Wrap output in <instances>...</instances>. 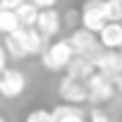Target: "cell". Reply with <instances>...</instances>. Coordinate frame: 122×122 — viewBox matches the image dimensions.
Wrapping results in <instances>:
<instances>
[{
    "mask_svg": "<svg viewBox=\"0 0 122 122\" xmlns=\"http://www.w3.org/2000/svg\"><path fill=\"white\" fill-rule=\"evenodd\" d=\"M74 57V50L70 46V41H55L50 43L43 53H41V62L48 72H60V70H65L70 65V60Z\"/></svg>",
    "mask_w": 122,
    "mask_h": 122,
    "instance_id": "1",
    "label": "cell"
},
{
    "mask_svg": "<svg viewBox=\"0 0 122 122\" xmlns=\"http://www.w3.org/2000/svg\"><path fill=\"white\" fill-rule=\"evenodd\" d=\"M84 84H86V93H89V101H91V103H105V101H110L112 93H115L112 79L105 77V74H101V72H93Z\"/></svg>",
    "mask_w": 122,
    "mask_h": 122,
    "instance_id": "2",
    "label": "cell"
},
{
    "mask_svg": "<svg viewBox=\"0 0 122 122\" xmlns=\"http://www.w3.org/2000/svg\"><path fill=\"white\" fill-rule=\"evenodd\" d=\"M81 24H84V29L91 31V34H98V31L108 24L103 0H86V3H84V7H81Z\"/></svg>",
    "mask_w": 122,
    "mask_h": 122,
    "instance_id": "3",
    "label": "cell"
},
{
    "mask_svg": "<svg viewBox=\"0 0 122 122\" xmlns=\"http://www.w3.org/2000/svg\"><path fill=\"white\" fill-rule=\"evenodd\" d=\"M67 41H70L74 55H84V57H91V60H93V57L101 53V43H98L96 34H91V31H86V29L72 31V36H70Z\"/></svg>",
    "mask_w": 122,
    "mask_h": 122,
    "instance_id": "4",
    "label": "cell"
},
{
    "mask_svg": "<svg viewBox=\"0 0 122 122\" xmlns=\"http://www.w3.org/2000/svg\"><path fill=\"white\" fill-rule=\"evenodd\" d=\"M57 93L67 105H79L84 101H89V93H86V84L79 81V79H72V77H62L57 84Z\"/></svg>",
    "mask_w": 122,
    "mask_h": 122,
    "instance_id": "5",
    "label": "cell"
},
{
    "mask_svg": "<svg viewBox=\"0 0 122 122\" xmlns=\"http://www.w3.org/2000/svg\"><path fill=\"white\" fill-rule=\"evenodd\" d=\"M26 89V77L19 72V70H3L0 74V96L3 98H17L22 96Z\"/></svg>",
    "mask_w": 122,
    "mask_h": 122,
    "instance_id": "6",
    "label": "cell"
},
{
    "mask_svg": "<svg viewBox=\"0 0 122 122\" xmlns=\"http://www.w3.org/2000/svg\"><path fill=\"white\" fill-rule=\"evenodd\" d=\"M93 65H96V72L115 79L117 74H122V53L117 50H105V53H98L93 57Z\"/></svg>",
    "mask_w": 122,
    "mask_h": 122,
    "instance_id": "7",
    "label": "cell"
},
{
    "mask_svg": "<svg viewBox=\"0 0 122 122\" xmlns=\"http://www.w3.org/2000/svg\"><path fill=\"white\" fill-rule=\"evenodd\" d=\"M60 26H62V19H60V12H57L55 7H48V10H41V12H38L36 31H38L43 38H53V36H57Z\"/></svg>",
    "mask_w": 122,
    "mask_h": 122,
    "instance_id": "8",
    "label": "cell"
},
{
    "mask_svg": "<svg viewBox=\"0 0 122 122\" xmlns=\"http://www.w3.org/2000/svg\"><path fill=\"white\" fill-rule=\"evenodd\" d=\"M65 70H67V77H72V79H79V81H86V79H89V77L96 72V65H93V60H91V57L74 55Z\"/></svg>",
    "mask_w": 122,
    "mask_h": 122,
    "instance_id": "9",
    "label": "cell"
},
{
    "mask_svg": "<svg viewBox=\"0 0 122 122\" xmlns=\"http://www.w3.org/2000/svg\"><path fill=\"white\" fill-rule=\"evenodd\" d=\"M98 43L105 50H117L122 48V24L120 22H108L98 31Z\"/></svg>",
    "mask_w": 122,
    "mask_h": 122,
    "instance_id": "10",
    "label": "cell"
},
{
    "mask_svg": "<svg viewBox=\"0 0 122 122\" xmlns=\"http://www.w3.org/2000/svg\"><path fill=\"white\" fill-rule=\"evenodd\" d=\"M22 36H24V48H26V55H41L46 48H43V36L36 31V26H22Z\"/></svg>",
    "mask_w": 122,
    "mask_h": 122,
    "instance_id": "11",
    "label": "cell"
},
{
    "mask_svg": "<svg viewBox=\"0 0 122 122\" xmlns=\"http://www.w3.org/2000/svg\"><path fill=\"white\" fill-rule=\"evenodd\" d=\"M5 50H7V55H10V57H15V60L26 57V48H24L22 26H19L17 31H12V34H7V36H5Z\"/></svg>",
    "mask_w": 122,
    "mask_h": 122,
    "instance_id": "12",
    "label": "cell"
},
{
    "mask_svg": "<svg viewBox=\"0 0 122 122\" xmlns=\"http://www.w3.org/2000/svg\"><path fill=\"white\" fill-rule=\"evenodd\" d=\"M53 117H55V122H86L84 112L77 105H57V108H53Z\"/></svg>",
    "mask_w": 122,
    "mask_h": 122,
    "instance_id": "13",
    "label": "cell"
},
{
    "mask_svg": "<svg viewBox=\"0 0 122 122\" xmlns=\"http://www.w3.org/2000/svg\"><path fill=\"white\" fill-rule=\"evenodd\" d=\"M15 12H17V19H19V24L29 29V26H36V19H38V12H41V10H38L34 3H29V0H26V3H22V5H19Z\"/></svg>",
    "mask_w": 122,
    "mask_h": 122,
    "instance_id": "14",
    "label": "cell"
},
{
    "mask_svg": "<svg viewBox=\"0 0 122 122\" xmlns=\"http://www.w3.org/2000/svg\"><path fill=\"white\" fill-rule=\"evenodd\" d=\"M22 24H19V19H17V12L15 10H5L3 5H0V34H12V31H17Z\"/></svg>",
    "mask_w": 122,
    "mask_h": 122,
    "instance_id": "15",
    "label": "cell"
},
{
    "mask_svg": "<svg viewBox=\"0 0 122 122\" xmlns=\"http://www.w3.org/2000/svg\"><path fill=\"white\" fill-rule=\"evenodd\" d=\"M108 22H122V0H103Z\"/></svg>",
    "mask_w": 122,
    "mask_h": 122,
    "instance_id": "16",
    "label": "cell"
},
{
    "mask_svg": "<svg viewBox=\"0 0 122 122\" xmlns=\"http://www.w3.org/2000/svg\"><path fill=\"white\" fill-rule=\"evenodd\" d=\"M24 122H55V117H53V112H50V110L38 108V110H31V112L26 115V120H24Z\"/></svg>",
    "mask_w": 122,
    "mask_h": 122,
    "instance_id": "17",
    "label": "cell"
},
{
    "mask_svg": "<svg viewBox=\"0 0 122 122\" xmlns=\"http://www.w3.org/2000/svg\"><path fill=\"white\" fill-rule=\"evenodd\" d=\"M89 122H112L110 120V115L108 112H103V110H91V115H89Z\"/></svg>",
    "mask_w": 122,
    "mask_h": 122,
    "instance_id": "18",
    "label": "cell"
},
{
    "mask_svg": "<svg viewBox=\"0 0 122 122\" xmlns=\"http://www.w3.org/2000/svg\"><path fill=\"white\" fill-rule=\"evenodd\" d=\"M29 3H34L38 10H48V7H55L57 0H29Z\"/></svg>",
    "mask_w": 122,
    "mask_h": 122,
    "instance_id": "19",
    "label": "cell"
},
{
    "mask_svg": "<svg viewBox=\"0 0 122 122\" xmlns=\"http://www.w3.org/2000/svg\"><path fill=\"white\" fill-rule=\"evenodd\" d=\"M22 3H26V0H0V5H3L5 10H17Z\"/></svg>",
    "mask_w": 122,
    "mask_h": 122,
    "instance_id": "20",
    "label": "cell"
},
{
    "mask_svg": "<svg viewBox=\"0 0 122 122\" xmlns=\"http://www.w3.org/2000/svg\"><path fill=\"white\" fill-rule=\"evenodd\" d=\"M0 70H7V50H5V46H0Z\"/></svg>",
    "mask_w": 122,
    "mask_h": 122,
    "instance_id": "21",
    "label": "cell"
},
{
    "mask_svg": "<svg viewBox=\"0 0 122 122\" xmlns=\"http://www.w3.org/2000/svg\"><path fill=\"white\" fill-rule=\"evenodd\" d=\"M112 84H115V89H117V91L122 93V74H117V77L112 79Z\"/></svg>",
    "mask_w": 122,
    "mask_h": 122,
    "instance_id": "22",
    "label": "cell"
},
{
    "mask_svg": "<svg viewBox=\"0 0 122 122\" xmlns=\"http://www.w3.org/2000/svg\"><path fill=\"white\" fill-rule=\"evenodd\" d=\"M0 122H5V117H0Z\"/></svg>",
    "mask_w": 122,
    "mask_h": 122,
    "instance_id": "23",
    "label": "cell"
},
{
    "mask_svg": "<svg viewBox=\"0 0 122 122\" xmlns=\"http://www.w3.org/2000/svg\"><path fill=\"white\" fill-rule=\"evenodd\" d=\"M0 74H3V70H0Z\"/></svg>",
    "mask_w": 122,
    "mask_h": 122,
    "instance_id": "24",
    "label": "cell"
},
{
    "mask_svg": "<svg viewBox=\"0 0 122 122\" xmlns=\"http://www.w3.org/2000/svg\"><path fill=\"white\" fill-rule=\"evenodd\" d=\"M120 122H122V120H120Z\"/></svg>",
    "mask_w": 122,
    "mask_h": 122,
    "instance_id": "25",
    "label": "cell"
}]
</instances>
